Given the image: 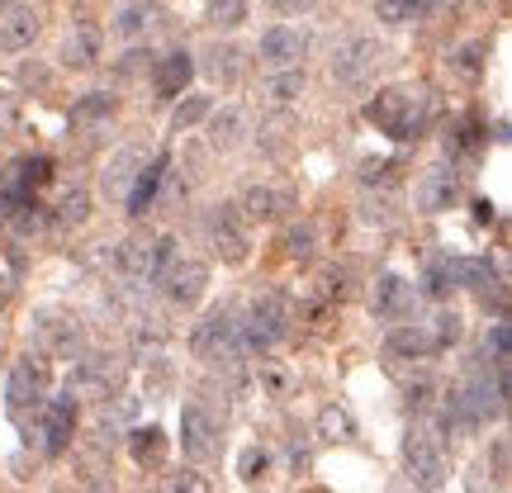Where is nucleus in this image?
I'll list each match as a JSON object with an SVG mask.
<instances>
[{
  "label": "nucleus",
  "instance_id": "nucleus-40",
  "mask_svg": "<svg viewBox=\"0 0 512 493\" xmlns=\"http://www.w3.org/2000/svg\"><path fill=\"white\" fill-rule=\"evenodd\" d=\"M204 19H209L214 29H238L242 19H247V0H209Z\"/></svg>",
  "mask_w": 512,
  "mask_h": 493
},
{
  "label": "nucleus",
  "instance_id": "nucleus-2",
  "mask_svg": "<svg viewBox=\"0 0 512 493\" xmlns=\"http://www.w3.org/2000/svg\"><path fill=\"white\" fill-rule=\"evenodd\" d=\"M238 332H242L247 356H266L271 347H280V342L290 337V299L275 294V290L252 294L247 313L238 318Z\"/></svg>",
  "mask_w": 512,
  "mask_h": 493
},
{
  "label": "nucleus",
  "instance_id": "nucleus-38",
  "mask_svg": "<svg viewBox=\"0 0 512 493\" xmlns=\"http://www.w3.org/2000/svg\"><path fill=\"white\" fill-rule=\"evenodd\" d=\"M166 337H171V332H166L162 318H138V328H133V351H138V356L152 351V356H157V351L166 347Z\"/></svg>",
  "mask_w": 512,
  "mask_h": 493
},
{
  "label": "nucleus",
  "instance_id": "nucleus-1",
  "mask_svg": "<svg viewBox=\"0 0 512 493\" xmlns=\"http://www.w3.org/2000/svg\"><path fill=\"white\" fill-rule=\"evenodd\" d=\"M48 394H53V361H48V351H24L10 366V380H5V413L19 427H29L43 413Z\"/></svg>",
  "mask_w": 512,
  "mask_h": 493
},
{
  "label": "nucleus",
  "instance_id": "nucleus-31",
  "mask_svg": "<svg viewBox=\"0 0 512 493\" xmlns=\"http://www.w3.org/2000/svg\"><path fill=\"white\" fill-rule=\"evenodd\" d=\"M441 0H375V15L384 19V24H408V19H422L432 15Z\"/></svg>",
  "mask_w": 512,
  "mask_h": 493
},
{
  "label": "nucleus",
  "instance_id": "nucleus-18",
  "mask_svg": "<svg viewBox=\"0 0 512 493\" xmlns=\"http://www.w3.org/2000/svg\"><path fill=\"white\" fill-rule=\"evenodd\" d=\"M114 275L128 285H152V238H124L114 247Z\"/></svg>",
  "mask_w": 512,
  "mask_h": 493
},
{
  "label": "nucleus",
  "instance_id": "nucleus-19",
  "mask_svg": "<svg viewBox=\"0 0 512 493\" xmlns=\"http://www.w3.org/2000/svg\"><path fill=\"white\" fill-rule=\"evenodd\" d=\"M290 204L294 200L285 195V190H275V185H247V190H242V200H238V214L247 223H275Z\"/></svg>",
  "mask_w": 512,
  "mask_h": 493
},
{
  "label": "nucleus",
  "instance_id": "nucleus-3",
  "mask_svg": "<svg viewBox=\"0 0 512 493\" xmlns=\"http://www.w3.org/2000/svg\"><path fill=\"white\" fill-rule=\"evenodd\" d=\"M366 119L380 128V133H389V138L408 143V138H418L422 128H427V100H422V91L389 86V91H380L366 105Z\"/></svg>",
  "mask_w": 512,
  "mask_h": 493
},
{
  "label": "nucleus",
  "instance_id": "nucleus-16",
  "mask_svg": "<svg viewBox=\"0 0 512 493\" xmlns=\"http://www.w3.org/2000/svg\"><path fill=\"white\" fill-rule=\"evenodd\" d=\"M166 166H171V157L166 152H157L152 157V166H138V176H133V185H128V195H124V204H128V219H143L147 209L157 204V190H162V181H166Z\"/></svg>",
  "mask_w": 512,
  "mask_h": 493
},
{
  "label": "nucleus",
  "instance_id": "nucleus-47",
  "mask_svg": "<svg viewBox=\"0 0 512 493\" xmlns=\"http://www.w3.org/2000/svg\"><path fill=\"white\" fill-rule=\"evenodd\" d=\"M176 493H209V479L204 475H181L176 479Z\"/></svg>",
  "mask_w": 512,
  "mask_h": 493
},
{
  "label": "nucleus",
  "instance_id": "nucleus-12",
  "mask_svg": "<svg viewBox=\"0 0 512 493\" xmlns=\"http://www.w3.org/2000/svg\"><path fill=\"white\" fill-rule=\"evenodd\" d=\"M413 304H418V290H413L399 271H384L380 280H375V290H370V309H375V318H384V323L413 318Z\"/></svg>",
  "mask_w": 512,
  "mask_h": 493
},
{
  "label": "nucleus",
  "instance_id": "nucleus-10",
  "mask_svg": "<svg viewBox=\"0 0 512 493\" xmlns=\"http://www.w3.org/2000/svg\"><path fill=\"white\" fill-rule=\"evenodd\" d=\"M380 57H384V48L375 43L370 34H356V38H347L337 53H332V81L337 86H366L370 76H375V67H380Z\"/></svg>",
  "mask_w": 512,
  "mask_h": 493
},
{
  "label": "nucleus",
  "instance_id": "nucleus-46",
  "mask_svg": "<svg viewBox=\"0 0 512 493\" xmlns=\"http://www.w3.org/2000/svg\"><path fill=\"white\" fill-rule=\"evenodd\" d=\"M309 446H304V441H290V470L294 475H299V470H309Z\"/></svg>",
  "mask_w": 512,
  "mask_h": 493
},
{
  "label": "nucleus",
  "instance_id": "nucleus-25",
  "mask_svg": "<svg viewBox=\"0 0 512 493\" xmlns=\"http://www.w3.org/2000/svg\"><path fill=\"white\" fill-rule=\"evenodd\" d=\"M451 275H456V285L475 290L479 299L498 294V271L484 261V256H451Z\"/></svg>",
  "mask_w": 512,
  "mask_h": 493
},
{
  "label": "nucleus",
  "instance_id": "nucleus-13",
  "mask_svg": "<svg viewBox=\"0 0 512 493\" xmlns=\"http://www.w3.org/2000/svg\"><path fill=\"white\" fill-rule=\"evenodd\" d=\"M256 53H261V62H266L271 72H280V67H299L304 53H309V34H299V29H290V24H275V29L261 34Z\"/></svg>",
  "mask_w": 512,
  "mask_h": 493
},
{
  "label": "nucleus",
  "instance_id": "nucleus-7",
  "mask_svg": "<svg viewBox=\"0 0 512 493\" xmlns=\"http://www.w3.org/2000/svg\"><path fill=\"white\" fill-rule=\"evenodd\" d=\"M124 380V366L114 361V356H100V351H81L76 356L72 375H67V389H72L76 399H110L114 389Z\"/></svg>",
  "mask_w": 512,
  "mask_h": 493
},
{
  "label": "nucleus",
  "instance_id": "nucleus-32",
  "mask_svg": "<svg viewBox=\"0 0 512 493\" xmlns=\"http://www.w3.org/2000/svg\"><path fill=\"white\" fill-rule=\"evenodd\" d=\"M356 437V422H351V413L347 408H337V403H328L323 413H318V441H351Z\"/></svg>",
  "mask_w": 512,
  "mask_h": 493
},
{
  "label": "nucleus",
  "instance_id": "nucleus-29",
  "mask_svg": "<svg viewBox=\"0 0 512 493\" xmlns=\"http://www.w3.org/2000/svg\"><path fill=\"white\" fill-rule=\"evenodd\" d=\"M261 91H266L271 105H290V100H299V95H304V67H280V72H271Z\"/></svg>",
  "mask_w": 512,
  "mask_h": 493
},
{
  "label": "nucleus",
  "instance_id": "nucleus-20",
  "mask_svg": "<svg viewBox=\"0 0 512 493\" xmlns=\"http://www.w3.org/2000/svg\"><path fill=\"white\" fill-rule=\"evenodd\" d=\"M247 114L238 105H223V110H209V147L214 152H238L247 143Z\"/></svg>",
  "mask_w": 512,
  "mask_h": 493
},
{
  "label": "nucleus",
  "instance_id": "nucleus-42",
  "mask_svg": "<svg viewBox=\"0 0 512 493\" xmlns=\"http://www.w3.org/2000/svg\"><path fill=\"white\" fill-rule=\"evenodd\" d=\"M484 356H489L494 366H508V356H512V332H508V323H494V328H489V337H484Z\"/></svg>",
  "mask_w": 512,
  "mask_h": 493
},
{
  "label": "nucleus",
  "instance_id": "nucleus-54",
  "mask_svg": "<svg viewBox=\"0 0 512 493\" xmlns=\"http://www.w3.org/2000/svg\"><path fill=\"white\" fill-rule=\"evenodd\" d=\"M403 493H418V489H403Z\"/></svg>",
  "mask_w": 512,
  "mask_h": 493
},
{
  "label": "nucleus",
  "instance_id": "nucleus-6",
  "mask_svg": "<svg viewBox=\"0 0 512 493\" xmlns=\"http://www.w3.org/2000/svg\"><path fill=\"white\" fill-rule=\"evenodd\" d=\"M34 332H38V342H43V351H53L57 361H76L86 351L81 318L72 309H62V304H43L34 313Z\"/></svg>",
  "mask_w": 512,
  "mask_h": 493
},
{
  "label": "nucleus",
  "instance_id": "nucleus-35",
  "mask_svg": "<svg viewBox=\"0 0 512 493\" xmlns=\"http://www.w3.org/2000/svg\"><path fill=\"white\" fill-rule=\"evenodd\" d=\"M484 53H489V48H484V43H460L456 53H451V72L456 76H465V81H479V76H484Z\"/></svg>",
  "mask_w": 512,
  "mask_h": 493
},
{
  "label": "nucleus",
  "instance_id": "nucleus-39",
  "mask_svg": "<svg viewBox=\"0 0 512 493\" xmlns=\"http://www.w3.org/2000/svg\"><path fill=\"white\" fill-rule=\"evenodd\" d=\"M147 24H152V10H147V5H124V10L114 15V34L133 43V38L147 34Z\"/></svg>",
  "mask_w": 512,
  "mask_h": 493
},
{
  "label": "nucleus",
  "instance_id": "nucleus-21",
  "mask_svg": "<svg viewBox=\"0 0 512 493\" xmlns=\"http://www.w3.org/2000/svg\"><path fill=\"white\" fill-rule=\"evenodd\" d=\"M384 351L399 356V361H427V356H437V347H432V337H427L422 323H394L389 337H384Z\"/></svg>",
  "mask_w": 512,
  "mask_h": 493
},
{
  "label": "nucleus",
  "instance_id": "nucleus-45",
  "mask_svg": "<svg viewBox=\"0 0 512 493\" xmlns=\"http://www.w3.org/2000/svg\"><path fill=\"white\" fill-rule=\"evenodd\" d=\"M266 5H271L275 15H309L318 0H266Z\"/></svg>",
  "mask_w": 512,
  "mask_h": 493
},
{
  "label": "nucleus",
  "instance_id": "nucleus-33",
  "mask_svg": "<svg viewBox=\"0 0 512 493\" xmlns=\"http://www.w3.org/2000/svg\"><path fill=\"white\" fill-rule=\"evenodd\" d=\"M313 252H318V228L313 223H290L285 228V256L304 266V261H313Z\"/></svg>",
  "mask_w": 512,
  "mask_h": 493
},
{
  "label": "nucleus",
  "instance_id": "nucleus-49",
  "mask_svg": "<svg viewBox=\"0 0 512 493\" xmlns=\"http://www.w3.org/2000/svg\"><path fill=\"white\" fill-rule=\"evenodd\" d=\"M494 470H498V484H503V479H508V441L494 446Z\"/></svg>",
  "mask_w": 512,
  "mask_h": 493
},
{
  "label": "nucleus",
  "instance_id": "nucleus-48",
  "mask_svg": "<svg viewBox=\"0 0 512 493\" xmlns=\"http://www.w3.org/2000/svg\"><path fill=\"white\" fill-rule=\"evenodd\" d=\"M389 171H394V162H366V185L389 181Z\"/></svg>",
  "mask_w": 512,
  "mask_h": 493
},
{
  "label": "nucleus",
  "instance_id": "nucleus-43",
  "mask_svg": "<svg viewBox=\"0 0 512 493\" xmlns=\"http://www.w3.org/2000/svg\"><path fill=\"white\" fill-rule=\"evenodd\" d=\"M432 394H437V380H432V375H418V380L403 389V403H408V413H427V408H432Z\"/></svg>",
  "mask_w": 512,
  "mask_h": 493
},
{
  "label": "nucleus",
  "instance_id": "nucleus-23",
  "mask_svg": "<svg viewBox=\"0 0 512 493\" xmlns=\"http://www.w3.org/2000/svg\"><path fill=\"white\" fill-rule=\"evenodd\" d=\"M138 166H143V147H119V152L110 157V166L100 171V190H105L110 200L128 195V185H133V176H138Z\"/></svg>",
  "mask_w": 512,
  "mask_h": 493
},
{
  "label": "nucleus",
  "instance_id": "nucleus-41",
  "mask_svg": "<svg viewBox=\"0 0 512 493\" xmlns=\"http://www.w3.org/2000/svg\"><path fill=\"white\" fill-rule=\"evenodd\" d=\"M422 290L432 294V299H446V294L456 290V275H451V256L427 266V275H422Z\"/></svg>",
  "mask_w": 512,
  "mask_h": 493
},
{
  "label": "nucleus",
  "instance_id": "nucleus-9",
  "mask_svg": "<svg viewBox=\"0 0 512 493\" xmlns=\"http://www.w3.org/2000/svg\"><path fill=\"white\" fill-rule=\"evenodd\" d=\"M76 413H81V399H76L72 389H62V394H48L43 403V413H38V437H43V451L48 456H62L76 437Z\"/></svg>",
  "mask_w": 512,
  "mask_h": 493
},
{
  "label": "nucleus",
  "instance_id": "nucleus-22",
  "mask_svg": "<svg viewBox=\"0 0 512 493\" xmlns=\"http://www.w3.org/2000/svg\"><path fill=\"white\" fill-rule=\"evenodd\" d=\"M190 76H195L190 53H166L162 62L152 67V86H157V95H162V100H181L185 86H190Z\"/></svg>",
  "mask_w": 512,
  "mask_h": 493
},
{
  "label": "nucleus",
  "instance_id": "nucleus-4",
  "mask_svg": "<svg viewBox=\"0 0 512 493\" xmlns=\"http://www.w3.org/2000/svg\"><path fill=\"white\" fill-rule=\"evenodd\" d=\"M190 351H195V361H204V366H238L242 356H247V347H242V332H238V318L228 309H214L204 323H195V332H190Z\"/></svg>",
  "mask_w": 512,
  "mask_h": 493
},
{
  "label": "nucleus",
  "instance_id": "nucleus-36",
  "mask_svg": "<svg viewBox=\"0 0 512 493\" xmlns=\"http://www.w3.org/2000/svg\"><path fill=\"white\" fill-rule=\"evenodd\" d=\"M110 114H114V95L91 91L86 100L72 105V124H100V119H110Z\"/></svg>",
  "mask_w": 512,
  "mask_h": 493
},
{
  "label": "nucleus",
  "instance_id": "nucleus-24",
  "mask_svg": "<svg viewBox=\"0 0 512 493\" xmlns=\"http://www.w3.org/2000/svg\"><path fill=\"white\" fill-rule=\"evenodd\" d=\"M38 29H43V24H38L34 10L15 5L10 15H0V48H5V53H24V48H34Z\"/></svg>",
  "mask_w": 512,
  "mask_h": 493
},
{
  "label": "nucleus",
  "instance_id": "nucleus-30",
  "mask_svg": "<svg viewBox=\"0 0 512 493\" xmlns=\"http://www.w3.org/2000/svg\"><path fill=\"white\" fill-rule=\"evenodd\" d=\"M427 328V337H432V347L446 351V347H456L460 337H465V318H460L456 309H437L432 313V323H422Z\"/></svg>",
  "mask_w": 512,
  "mask_h": 493
},
{
  "label": "nucleus",
  "instance_id": "nucleus-11",
  "mask_svg": "<svg viewBox=\"0 0 512 493\" xmlns=\"http://www.w3.org/2000/svg\"><path fill=\"white\" fill-rule=\"evenodd\" d=\"M162 290L176 309H195L204 299V290H209V266H204L200 256H176L171 271L162 275Z\"/></svg>",
  "mask_w": 512,
  "mask_h": 493
},
{
  "label": "nucleus",
  "instance_id": "nucleus-15",
  "mask_svg": "<svg viewBox=\"0 0 512 493\" xmlns=\"http://www.w3.org/2000/svg\"><path fill=\"white\" fill-rule=\"evenodd\" d=\"M219 427H214V418L204 413L200 403H185L181 408V446L190 460H209L214 451H219Z\"/></svg>",
  "mask_w": 512,
  "mask_h": 493
},
{
  "label": "nucleus",
  "instance_id": "nucleus-55",
  "mask_svg": "<svg viewBox=\"0 0 512 493\" xmlns=\"http://www.w3.org/2000/svg\"><path fill=\"white\" fill-rule=\"evenodd\" d=\"M95 493H100V489H95Z\"/></svg>",
  "mask_w": 512,
  "mask_h": 493
},
{
  "label": "nucleus",
  "instance_id": "nucleus-53",
  "mask_svg": "<svg viewBox=\"0 0 512 493\" xmlns=\"http://www.w3.org/2000/svg\"><path fill=\"white\" fill-rule=\"evenodd\" d=\"M15 5H24V0H0V15H10Z\"/></svg>",
  "mask_w": 512,
  "mask_h": 493
},
{
  "label": "nucleus",
  "instance_id": "nucleus-27",
  "mask_svg": "<svg viewBox=\"0 0 512 493\" xmlns=\"http://www.w3.org/2000/svg\"><path fill=\"white\" fill-rule=\"evenodd\" d=\"M91 219V190H67L62 200H57V209L48 214V223H57V228H81V223Z\"/></svg>",
  "mask_w": 512,
  "mask_h": 493
},
{
  "label": "nucleus",
  "instance_id": "nucleus-51",
  "mask_svg": "<svg viewBox=\"0 0 512 493\" xmlns=\"http://www.w3.org/2000/svg\"><path fill=\"white\" fill-rule=\"evenodd\" d=\"M10 299H15V280H10V275H0V313L10 309Z\"/></svg>",
  "mask_w": 512,
  "mask_h": 493
},
{
  "label": "nucleus",
  "instance_id": "nucleus-44",
  "mask_svg": "<svg viewBox=\"0 0 512 493\" xmlns=\"http://www.w3.org/2000/svg\"><path fill=\"white\" fill-rule=\"evenodd\" d=\"M266 465H271V456H266L261 446H247V451L238 456V475L247 479V484H256V479L266 475Z\"/></svg>",
  "mask_w": 512,
  "mask_h": 493
},
{
  "label": "nucleus",
  "instance_id": "nucleus-50",
  "mask_svg": "<svg viewBox=\"0 0 512 493\" xmlns=\"http://www.w3.org/2000/svg\"><path fill=\"white\" fill-rule=\"evenodd\" d=\"M19 76H24V86H48V81H53V76L43 72V67H24Z\"/></svg>",
  "mask_w": 512,
  "mask_h": 493
},
{
  "label": "nucleus",
  "instance_id": "nucleus-26",
  "mask_svg": "<svg viewBox=\"0 0 512 493\" xmlns=\"http://www.w3.org/2000/svg\"><path fill=\"white\" fill-rule=\"evenodd\" d=\"M128 451H133V460H138L143 470H162V460H166V432L157 427V422L133 427V432H128Z\"/></svg>",
  "mask_w": 512,
  "mask_h": 493
},
{
  "label": "nucleus",
  "instance_id": "nucleus-52",
  "mask_svg": "<svg viewBox=\"0 0 512 493\" xmlns=\"http://www.w3.org/2000/svg\"><path fill=\"white\" fill-rule=\"evenodd\" d=\"M475 219L479 223H494V204H475Z\"/></svg>",
  "mask_w": 512,
  "mask_h": 493
},
{
  "label": "nucleus",
  "instance_id": "nucleus-14",
  "mask_svg": "<svg viewBox=\"0 0 512 493\" xmlns=\"http://www.w3.org/2000/svg\"><path fill=\"white\" fill-rule=\"evenodd\" d=\"M456 195H460L456 166H432L418 181V190H413V200H418L422 214H446V209L456 204Z\"/></svg>",
  "mask_w": 512,
  "mask_h": 493
},
{
  "label": "nucleus",
  "instance_id": "nucleus-28",
  "mask_svg": "<svg viewBox=\"0 0 512 493\" xmlns=\"http://www.w3.org/2000/svg\"><path fill=\"white\" fill-rule=\"evenodd\" d=\"M5 223H10V233H15V238H34V233H43V228H48V209L29 195V200H19L15 209L5 214Z\"/></svg>",
  "mask_w": 512,
  "mask_h": 493
},
{
  "label": "nucleus",
  "instance_id": "nucleus-17",
  "mask_svg": "<svg viewBox=\"0 0 512 493\" xmlns=\"http://www.w3.org/2000/svg\"><path fill=\"white\" fill-rule=\"evenodd\" d=\"M100 43H105V34H100V24H76L72 34H67V43H62V67H72V72H95L100 67Z\"/></svg>",
  "mask_w": 512,
  "mask_h": 493
},
{
  "label": "nucleus",
  "instance_id": "nucleus-37",
  "mask_svg": "<svg viewBox=\"0 0 512 493\" xmlns=\"http://www.w3.org/2000/svg\"><path fill=\"white\" fill-rule=\"evenodd\" d=\"M209 110H214V105H209V95H185L181 105H176V114H171V128H176V133H185V128L204 124V119H209Z\"/></svg>",
  "mask_w": 512,
  "mask_h": 493
},
{
  "label": "nucleus",
  "instance_id": "nucleus-8",
  "mask_svg": "<svg viewBox=\"0 0 512 493\" xmlns=\"http://www.w3.org/2000/svg\"><path fill=\"white\" fill-rule=\"evenodd\" d=\"M403 465H408V479H413V489L418 493H432L446 484V451L437 446V437H427V432H408L403 441Z\"/></svg>",
  "mask_w": 512,
  "mask_h": 493
},
{
  "label": "nucleus",
  "instance_id": "nucleus-34",
  "mask_svg": "<svg viewBox=\"0 0 512 493\" xmlns=\"http://www.w3.org/2000/svg\"><path fill=\"white\" fill-rule=\"evenodd\" d=\"M204 72L214 76V81H238V72H242V48H233V43H223V48H214L209 53V62H204Z\"/></svg>",
  "mask_w": 512,
  "mask_h": 493
},
{
  "label": "nucleus",
  "instance_id": "nucleus-5",
  "mask_svg": "<svg viewBox=\"0 0 512 493\" xmlns=\"http://www.w3.org/2000/svg\"><path fill=\"white\" fill-rule=\"evenodd\" d=\"M204 238L214 247L223 266H242L252 256V238H247V219L238 214V204H214L204 219Z\"/></svg>",
  "mask_w": 512,
  "mask_h": 493
}]
</instances>
